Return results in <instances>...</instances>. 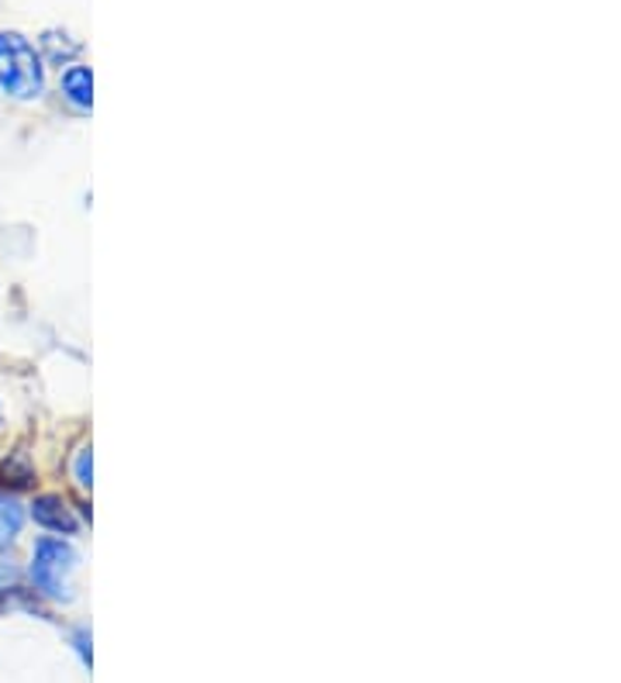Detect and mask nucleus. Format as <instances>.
Here are the masks:
<instances>
[{
	"instance_id": "1",
	"label": "nucleus",
	"mask_w": 621,
	"mask_h": 683,
	"mask_svg": "<svg viewBox=\"0 0 621 683\" xmlns=\"http://www.w3.org/2000/svg\"><path fill=\"white\" fill-rule=\"evenodd\" d=\"M0 86L17 101H35L46 91V66L21 32H0Z\"/></svg>"
},
{
	"instance_id": "2",
	"label": "nucleus",
	"mask_w": 621,
	"mask_h": 683,
	"mask_svg": "<svg viewBox=\"0 0 621 683\" xmlns=\"http://www.w3.org/2000/svg\"><path fill=\"white\" fill-rule=\"evenodd\" d=\"M73 566H77V553L70 542H62V539L35 542L32 577L42 590L52 593V598H62V580H66V573H73Z\"/></svg>"
},
{
	"instance_id": "3",
	"label": "nucleus",
	"mask_w": 621,
	"mask_h": 683,
	"mask_svg": "<svg viewBox=\"0 0 621 683\" xmlns=\"http://www.w3.org/2000/svg\"><path fill=\"white\" fill-rule=\"evenodd\" d=\"M32 518L42 525V528H49V532H59V535H73L77 532V515H73V508L70 504H66L59 494H42V497H35V504H32Z\"/></svg>"
},
{
	"instance_id": "4",
	"label": "nucleus",
	"mask_w": 621,
	"mask_h": 683,
	"mask_svg": "<svg viewBox=\"0 0 621 683\" xmlns=\"http://www.w3.org/2000/svg\"><path fill=\"white\" fill-rule=\"evenodd\" d=\"M62 94H66V101L70 104H77V107H91L94 104V76H91V70H86V66H70V70L62 73Z\"/></svg>"
},
{
	"instance_id": "5",
	"label": "nucleus",
	"mask_w": 621,
	"mask_h": 683,
	"mask_svg": "<svg viewBox=\"0 0 621 683\" xmlns=\"http://www.w3.org/2000/svg\"><path fill=\"white\" fill-rule=\"evenodd\" d=\"M21 508L11 497H0V545H8L21 532Z\"/></svg>"
},
{
	"instance_id": "6",
	"label": "nucleus",
	"mask_w": 621,
	"mask_h": 683,
	"mask_svg": "<svg viewBox=\"0 0 621 683\" xmlns=\"http://www.w3.org/2000/svg\"><path fill=\"white\" fill-rule=\"evenodd\" d=\"M91 473H94V470H91V449H83V452L77 456V483H80V487H91V483H94Z\"/></svg>"
}]
</instances>
